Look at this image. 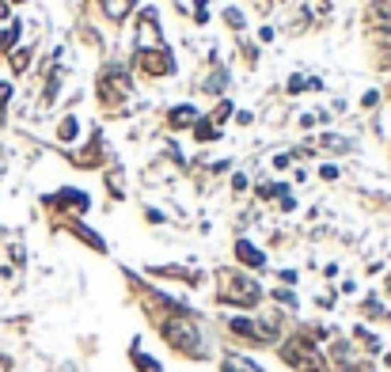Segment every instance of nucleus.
<instances>
[{
  "mask_svg": "<svg viewBox=\"0 0 391 372\" xmlns=\"http://www.w3.org/2000/svg\"><path fill=\"white\" fill-rule=\"evenodd\" d=\"M164 334H167V342H171L175 349H183L186 357H202V342H198V327L190 323V319H175V323H167V327H164Z\"/></svg>",
  "mask_w": 391,
  "mask_h": 372,
  "instance_id": "f257e3e1",
  "label": "nucleus"
},
{
  "mask_svg": "<svg viewBox=\"0 0 391 372\" xmlns=\"http://www.w3.org/2000/svg\"><path fill=\"white\" fill-rule=\"evenodd\" d=\"M225 372H262V368L251 365V361H243V357H228L225 361Z\"/></svg>",
  "mask_w": 391,
  "mask_h": 372,
  "instance_id": "39448f33",
  "label": "nucleus"
},
{
  "mask_svg": "<svg viewBox=\"0 0 391 372\" xmlns=\"http://www.w3.org/2000/svg\"><path fill=\"white\" fill-rule=\"evenodd\" d=\"M141 69L152 76H167L171 72V58H167V50H141Z\"/></svg>",
  "mask_w": 391,
  "mask_h": 372,
  "instance_id": "f03ea898",
  "label": "nucleus"
},
{
  "mask_svg": "<svg viewBox=\"0 0 391 372\" xmlns=\"http://www.w3.org/2000/svg\"><path fill=\"white\" fill-rule=\"evenodd\" d=\"M171 122H175V126H190V122H194V111H175Z\"/></svg>",
  "mask_w": 391,
  "mask_h": 372,
  "instance_id": "0eeeda50",
  "label": "nucleus"
},
{
  "mask_svg": "<svg viewBox=\"0 0 391 372\" xmlns=\"http://www.w3.org/2000/svg\"><path fill=\"white\" fill-rule=\"evenodd\" d=\"M342 372H368V368H357V365H350V368H342Z\"/></svg>",
  "mask_w": 391,
  "mask_h": 372,
  "instance_id": "6e6552de",
  "label": "nucleus"
},
{
  "mask_svg": "<svg viewBox=\"0 0 391 372\" xmlns=\"http://www.w3.org/2000/svg\"><path fill=\"white\" fill-rule=\"evenodd\" d=\"M194 133H198V141H217V129H213V126H205V122H198Z\"/></svg>",
  "mask_w": 391,
  "mask_h": 372,
  "instance_id": "423d86ee",
  "label": "nucleus"
},
{
  "mask_svg": "<svg viewBox=\"0 0 391 372\" xmlns=\"http://www.w3.org/2000/svg\"><path fill=\"white\" fill-rule=\"evenodd\" d=\"M103 8H107L110 19H126V12L133 8V0H103Z\"/></svg>",
  "mask_w": 391,
  "mask_h": 372,
  "instance_id": "20e7f679",
  "label": "nucleus"
},
{
  "mask_svg": "<svg viewBox=\"0 0 391 372\" xmlns=\"http://www.w3.org/2000/svg\"><path fill=\"white\" fill-rule=\"evenodd\" d=\"M236 255L247 262V266H266V255H262V251H255V244H247V239H240V244H236Z\"/></svg>",
  "mask_w": 391,
  "mask_h": 372,
  "instance_id": "7ed1b4c3",
  "label": "nucleus"
}]
</instances>
